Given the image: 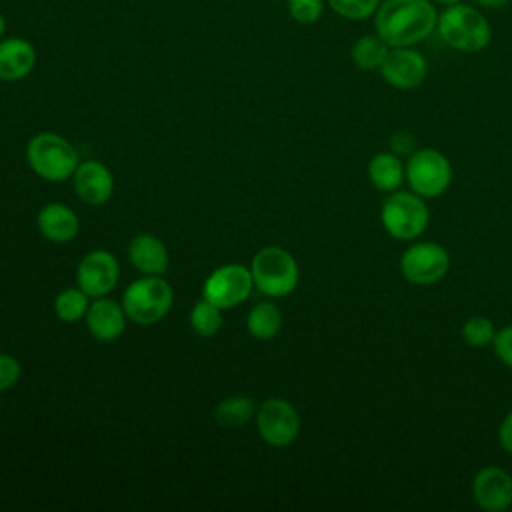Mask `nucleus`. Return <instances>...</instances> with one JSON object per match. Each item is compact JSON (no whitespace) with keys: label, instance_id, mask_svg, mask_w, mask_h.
Returning a JSON list of instances; mask_svg holds the SVG:
<instances>
[{"label":"nucleus","instance_id":"obj_2","mask_svg":"<svg viewBox=\"0 0 512 512\" xmlns=\"http://www.w3.org/2000/svg\"><path fill=\"white\" fill-rule=\"evenodd\" d=\"M436 34L448 48L474 54L488 48L492 40V26L482 8L464 0L438 10Z\"/></svg>","mask_w":512,"mask_h":512},{"label":"nucleus","instance_id":"obj_3","mask_svg":"<svg viewBox=\"0 0 512 512\" xmlns=\"http://www.w3.org/2000/svg\"><path fill=\"white\" fill-rule=\"evenodd\" d=\"M380 222L384 232L398 242L418 240L430 224L426 198L402 188L386 194L380 206Z\"/></svg>","mask_w":512,"mask_h":512},{"label":"nucleus","instance_id":"obj_26","mask_svg":"<svg viewBox=\"0 0 512 512\" xmlns=\"http://www.w3.org/2000/svg\"><path fill=\"white\" fill-rule=\"evenodd\" d=\"M382 0H326V6L340 18L362 22L376 14Z\"/></svg>","mask_w":512,"mask_h":512},{"label":"nucleus","instance_id":"obj_30","mask_svg":"<svg viewBox=\"0 0 512 512\" xmlns=\"http://www.w3.org/2000/svg\"><path fill=\"white\" fill-rule=\"evenodd\" d=\"M390 146H392V152H396L398 156L404 158L416 150V140L408 132H396L390 140Z\"/></svg>","mask_w":512,"mask_h":512},{"label":"nucleus","instance_id":"obj_5","mask_svg":"<svg viewBox=\"0 0 512 512\" xmlns=\"http://www.w3.org/2000/svg\"><path fill=\"white\" fill-rule=\"evenodd\" d=\"M30 168L48 182H64L78 168V152L74 146L54 132L36 134L26 146Z\"/></svg>","mask_w":512,"mask_h":512},{"label":"nucleus","instance_id":"obj_32","mask_svg":"<svg viewBox=\"0 0 512 512\" xmlns=\"http://www.w3.org/2000/svg\"><path fill=\"white\" fill-rule=\"evenodd\" d=\"M512 0H472V4H476L482 10H500L504 6H508Z\"/></svg>","mask_w":512,"mask_h":512},{"label":"nucleus","instance_id":"obj_4","mask_svg":"<svg viewBox=\"0 0 512 512\" xmlns=\"http://www.w3.org/2000/svg\"><path fill=\"white\" fill-rule=\"evenodd\" d=\"M254 288L270 298H284L298 286L300 272L296 258L280 246L260 248L250 264Z\"/></svg>","mask_w":512,"mask_h":512},{"label":"nucleus","instance_id":"obj_13","mask_svg":"<svg viewBox=\"0 0 512 512\" xmlns=\"http://www.w3.org/2000/svg\"><path fill=\"white\" fill-rule=\"evenodd\" d=\"M472 500L484 512L512 508V474L500 466H484L472 478Z\"/></svg>","mask_w":512,"mask_h":512},{"label":"nucleus","instance_id":"obj_10","mask_svg":"<svg viewBox=\"0 0 512 512\" xmlns=\"http://www.w3.org/2000/svg\"><path fill=\"white\" fill-rule=\"evenodd\" d=\"M254 288L252 272L242 264H224L216 268L204 282L202 298L218 308H234L242 304Z\"/></svg>","mask_w":512,"mask_h":512},{"label":"nucleus","instance_id":"obj_21","mask_svg":"<svg viewBox=\"0 0 512 512\" xmlns=\"http://www.w3.org/2000/svg\"><path fill=\"white\" fill-rule=\"evenodd\" d=\"M246 328L248 332L256 338V340H272L280 328H282V312L280 308L266 300V302H258L246 318Z\"/></svg>","mask_w":512,"mask_h":512},{"label":"nucleus","instance_id":"obj_29","mask_svg":"<svg viewBox=\"0 0 512 512\" xmlns=\"http://www.w3.org/2000/svg\"><path fill=\"white\" fill-rule=\"evenodd\" d=\"M20 362L10 354H0V392L12 388L20 378Z\"/></svg>","mask_w":512,"mask_h":512},{"label":"nucleus","instance_id":"obj_1","mask_svg":"<svg viewBox=\"0 0 512 512\" xmlns=\"http://www.w3.org/2000/svg\"><path fill=\"white\" fill-rule=\"evenodd\" d=\"M372 22L390 48L418 46L436 32L438 8L432 0H382Z\"/></svg>","mask_w":512,"mask_h":512},{"label":"nucleus","instance_id":"obj_33","mask_svg":"<svg viewBox=\"0 0 512 512\" xmlns=\"http://www.w3.org/2000/svg\"><path fill=\"white\" fill-rule=\"evenodd\" d=\"M6 28H8V22H6L4 14L0 12V38H4V36H6Z\"/></svg>","mask_w":512,"mask_h":512},{"label":"nucleus","instance_id":"obj_18","mask_svg":"<svg viewBox=\"0 0 512 512\" xmlns=\"http://www.w3.org/2000/svg\"><path fill=\"white\" fill-rule=\"evenodd\" d=\"M36 222L40 234L56 244L70 242L78 234L80 226L76 212L62 202H50L44 208H40Z\"/></svg>","mask_w":512,"mask_h":512},{"label":"nucleus","instance_id":"obj_16","mask_svg":"<svg viewBox=\"0 0 512 512\" xmlns=\"http://www.w3.org/2000/svg\"><path fill=\"white\" fill-rule=\"evenodd\" d=\"M36 66V50L30 40L20 36L0 38V80H24Z\"/></svg>","mask_w":512,"mask_h":512},{"label":"nucleus","instance_id":"obj_12","mask_svg":"<svg viewBox=\"0 0 512 512\" xmlns=\"http://www.w3.org/2000/svg\"><path fill=\"white\" fill-rule=\"evenodd\" d=\"M118 278H120L118 260L108 250L88 252L80 260L76 270V282L90 298L108 296L116 288Z\"/></svg>","mask_w":512,"mask_h":512},{"label":"nucleus","instance_id":"obj_24","mask_svg":"<svg viewBox=\"0 0 512 512\" xmlns=\"http://www.w3.org/2000/svg\"><path fill=\"white\" fill-rule=\"evenodd\" d=\"M190 326L202 338L214 336L222 326V308L206 298L198 300L190 312Z\"/></svg>","mask_w":512,"mask_h":512},{"label":"nucleus","instance_id":"obj_27","mask_svg":"<svg viewBox=\"0 0 512 512\" xmlns=\"http://www.w3.org/2000/svg\"><path fill=\"white\" fill-rule=\"evenodd\" d=\"M326 8V0H286L288 16L302 26L316 24Z\"/></svg>","mask_w":512,"mask_h":512},{"label":"nucleus","instance_id":"obj_31","mask_svg":"<svg viewBox=\"0 0 512 512\" xmlns=\"http://www.w3.org/2000/svg\"><path fill=\"white\" fill-rule=\"evenodd\" d=\"M498 442L506 454H512V410L504 414V418L498 424Z\"/></svg>","mask_w":512,"mask_h":512},{"label":"nucleus","instance_id":"obj_22","mask_svg":"<svg viewBox=\"0 0 512 512\" xmlns=\"http://www.w3.org/2000/svg\"><path fill=\"white\" fill-rule=\"evenodd\" d=\"M252 416H256V406L248 396L224 398L214 410V418L228 428L244 426Z\"/></svg>","mask_w":512,"mask_h":512},{"label":"nucleus","instance_id":"obj_17","mask_svg":"<svg viewBox=\"0 0 512 512\" xmlns=\"http://www.w3.org/2000/svg\"><path fill=\"white\" fill-rule=\"evenodd\" d=\"M128 258L136 270L148 276H162L170 256L164 242L152 234H138L128 244Z\"/></svg>","mask_w":512,"mask_h":512},{"label":"nucleus","instance_id":"obj_28","mask_svg":"<svg viewBox=\"0 0 512 512\" xmlns=\"http://www.w3.org/2000/svg\"><path fill=\"white\" fill-rule=\"evenodd\" d=\"M492 350L498 362L512 370V324L496 330V336L492 340Z\"/></svg>","mask_w":512,"mask_h":512},{"label":"nucleus","instance_id":"obj_7","mask_svg":"<svg viewBox=\"0 0 512 512\" xmlns=\"http://www.w3.org/2000/svg\"><path fill=\"white\" fill-rule=\"evenodd\" d=\"M406 182L422 198H440L452 184V164L436 148H416L406 158Z\"/></svg>","mask_w":512,"mask_h":512},{"label":"nucleus","instance_id":"obj_6","mask_svg":"<svg viewBox=\"0 0 512 512\" xmlns=\"http://www.w3.org/2000/svg\"><path fill=\"white\" fill-rule=\"evenodd\" d=\"M174 302L172 286L162 276H148L134 280L122 294V308L128 320L150 326L162 320Z\"/></svg>","mask_w":512,"mask_h":512},{"label":"nucleus","instance_id":"obj_34","mask_svg":"<svg viewBox=\"0 0 512 512\" xmlns=\"http://www.w3.org/2000/svg\"><path fill=\"white\" fill-rule=\"evenodd\" d=\"M436 6H448V4H456V2H464V0H432Z\"/></svg>","mask_w":512,"mask_h":512},{"label":"nucleus","instance_id":"obj_23","mask_svg":"<svg viewBox=\"0 0 512 512\" xmlns=\"http://www.w3.org/2000/svg\"><path fill=\"white\" fill-rule=\"evenodd\" d=\"M88 294L78 286V288H64L56 300H54V312L62 322H78L86 316L88 312Z\"/></svg>","mask_w":512,"mask_h":512},{"label":"nucleus","instance_id":"obj_25","mask_svg":"<svg viewBox=\"0 0 512 512\" xmlns=\"http://www.w3.org/2000/svg\"><path fill=\"white\" fill-rule=\"evenodd\" d=\"M460 336L464 340V344H468L470 348H486L492 344L494 336H496V326L488 316H470L468 320H464L462 328H460Z\"/></svg>","mask_w":512,"mask_h":512},{"label":"nucleus","instance_id":"obj_20","mask_svg":"<svg viewBox=\"0 0 512 512\" xmlns=\"http://www.w3.org/2000/svg\"><path fill=\"white\" fill-rule=\"evenodd\" d=\"M388 50H390V46L376 32L362 34L354 40V44L350 48V60L356 68L372 72L382 66Z\"/></svg>","mask_w":512,"mask_h":512},{"label":"nucleus","instance_id":"obj_8","mask_svg":"<svg viewBox=\"0 0 512 512\" xmlns=\"http://www.w3.org/2000/svg\"><path fill=\"white\" fill-rule=\"evenodd\" d=\"M450 270V252L432 240H412L400 256V272L414 286L440 282Z\"/></svg>","mask_w":512,"mask_h":512},{"label":"nucleus","instance_id":"obj_15","mask_svg":"<svg viewBox=\"0 0 512 512\" xmlns=\"http://www.w3.org/2000/svg\"><path fill=\"white\" fill-rule=\"evenodd\" d=\"M126 320L128 316L122 304L106 296L94 298V302L88 306V312L84 316L88 332L100 342L118 340L126 328Z\"/></svg>","mask_w":512,"mask_h":512},{"label":"nucleus","instance_id":"obj_11","mask_svg":"<svg viewBox=\"0 0 512 512\" xmlns=\"http://www.w3.org/2000/svg\"><path fill=\"white\" fill-rule=\"evenodd\" d=\"M378 72L388 86L396 90H412L426 80L428 60L416 46L390 48Z\"/></svg>","mask_w":512,"mask_h":512},{"label":"nucleus","instance_id":"obj_14","mask_svg":"<svg viewBox=\"0 0 512 512\" xmlns=\"http://www.w3.org/2000/svg\"><path fill=\"white\" fill-rule=\"evenodd\" d=\"M72 178H74V190L84 204H90V206L106 204L114 192L112 172L102 162L86 160L78 164Z\"/></svg>","mask_w":512,"mask_h":512},{"label":"nucleus","instance_id":"obj_9","mask_svg":"<svg viewBox=\"0 0 512 512\" xmlns=\"http://www.w3.org/2000/svg\"><path fill=\"white\" fill-rule=\"evenodd\" d=\"M300 416L284 398H268L256 410V428L260 438L272 448L290 446L300 434Z\"/></svg>","mask_w":512,"mask_h":512},{"label":"nucleus","instance_id":"obj_19","mask_svg":"<svg viewBox=\"0 0 512 512\" xmlns=\"http://www.w3.org/2000/svg\"><path fill=\"white\" fill-rule=\"evenodd\" d=\"M368 180L370 184L378 190V192H394L400 190L402 184L406 182V160L402 156H398L396 152H376L370 160H368V168H366Z\"/></svg>","mask_w":512,"mask_h":512}]
</instances>
